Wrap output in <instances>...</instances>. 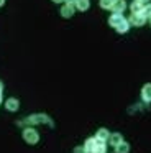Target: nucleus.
<instances>
[{"instance_id":"nucleus-26","label":"nucleus","mask_w":151,"mask_h":153,"mask_svg":"<svg viewBox=\"0 0 151 153\" xmlns=\"http://www.w3.org/2000/svg\"><path fill=\"white\" fill-rule=\"evenodd\" d=\"M150 25H151V18H150Z\"/></svg>"},{"instance_id":"nucleus-24","label":"nucleus","mask_w":151,"mask_h":153,"mask_svg":"<svg viewBox=\"0 0 151 153\" xmlns=\"http://www.w3.org/2000/svg\"><path fill=\"white\" fill-rule=\"evenodd\" d=\"M0 104H2V91H0Z\"/></svg>"},{"instance_id":"nucleus-14","label":"nucleus","mask_w":151,"mask_h":153,"mask_svg":"<svg viewBox=\"0 0 151 153\" xmlns=\"http://www.w3.org/2000/svg\"><path fill=\"white\" fill-rule=\"evenodd\" d=\"M130 152V145L127 142H121L120 145L115 146V153H128Z\"/></svg>"},{"instance_id":"nucleus-10","label":"nucleus","mask_w":151,"mask_h":153,"mask_svg":"<svg viewBox=\"0 0 151 153\" xmlns=\"http://www.w3.org/2000/svg\"><path fill=\"white\" fill-rule=\"evenodd\" d=\"M108 142H110V145L115 148L117 145H120V143L123 142V137H121L120 133H110V137H108Z\"/></svg>"},{"instance_id":"nucleus-5","label":"nucleus","mask_w":151,"mask_h":153,"mask_svg":"<svg viewBox=\"0 0 151 153\" xmlns=\"http://www.w3.org/2000/svg\"><path fill=\"white\" fill-rule=\"evenodd\" d=\"M5 107H7V110H10V112H16V110L20 109L18 99H15V97H10V99H7Z\"/></svg>"},{"instance_id":"nucleus-1","label":"nucleus","mask_w":151,"mask_h":153,"mask_svg":"<svg viewBox=\"0 0 151 153\" xmlns=\"http://www.w3.org/2000/svg\"><path fill=\"white\" fill-rule=\"evenodd\" d=\"M20 123H49V125H53V122H51V119H49L46 114H36V115H30L28 119H25L23 122H20Z\"/></svg>"},{"instance_id":"nucleus-4","label":"nucleus","mask_w":151,"mask_h":153,"mask_svg":"<svg viewBox=\"0 0 151 153\" xmlns=\"http://www.w3.org/2000/svg\"><path fill=\"white\" fill-rule=\"evenodd\" d=\"M125 8H127V2L125 0H113V4H112V8L110 10L113 12V13H123Z\"/></svg>"},{"instance_id":"nucleus-16","label":"nucleus","mask_w":151,"mask_h":153,"mask_svg":"<svg viewBox=\"0 0 151 153\" xmlns=\"http://www.w3.org/2000/svg\"><path fill=\"white\" fill-rule=\"evenodd\" d=\"M128 28H130V23H128V20H123V22H121V23L117 27V28H115V30H117L118 33H127Z\"/></svg>"},{"instance_id":"nucleus-20","label":"nucleus","mask_w":151,"mask_h":153,"mask_svg":"<svg viewBox=\"0 0 151 153\" xmlns=\"http://www.w3.org/2000/svg\"><path fill=\"white\" fill-rule=\"evenodd\" d=\"M135 2H138V4H141V5H148L150 0H135Z\"/></svg>"},{"instance_id":"nucleus-15","label":"nucleus","mask_w":151,"mask_h":153,"mask_svg":"<svg viewBox=\"0 0 151 153\" xmlns=\"http://www.w3.org/2000/svg\"><path fill=\"white\" fill-rule=\"evenodd\" d=\"M143 8H144V5L138 4V2H133V4L130 5V10H131V13H143Z\"/></svg>"},{"instance_id":"nucleus-13","label":"nucleus","mask_w":151,"mask_h":153,"mask_svg":"<svg viewBox=\"0 0 151 153\" xmlns=\"http://www.w3.org/2000/svg\"><path fill=\"white\" fill-rule=\"evenodd\" d=\"M92 153H107V143L97 140V143H95V148H94V152H92Z\"/></svg>"},{"instance_id":"nucleus-22","label":"nucleus","mask_w":151,"mask_h":153,"mask_svg":"<svg viewBox=\"0 0 151 153\" xmlns=\"http://www.w3.org/2000/svg\"><path fill=\"white\" fill-rule=\"evenodd\" d=\"M54 4H61V2H64V0H53Z\"/></svg>"},{"instance_id":"nucleus-6","label":"nucleus","mask_w":151,"mask_h":153,"mask_svg":"<svg viewBox=\"0 0 151 153\" xmlns=\"http://www.w3.org/2000/svg\"><path fill=\"white\" fill-rule=\"evenodd\" d=\"M95 143H97V138H95V137H89V138H85L84 150L87 153H92V152H94V148H95Z\"/></svg>"},{"instance_id":"nucleus-3","label":"nucleus","mask_w":151,"mask_h":153,"mask_svg":"<svg viewBox=\"0 0 151 153\" xmlns=\"http://www.w3.org/2000/svg\"><path fill=\"white\" fill-rule=\"evenodd\" d=\"M146 20H148V18L144 17L143 13H131V17H130V20H128V23L133 25V27H143V25L146 23Z\"/></svg>"},{"instance_id":"nucleus-23","label":"nucleus","mask_w":151,"mask_h":153,"mask_svg":"<svg viewBox=\"0 0 151 153\" xmlns=\"http://www.w3.org/2000/svg\"><path fill=\"white\" fill-rule=\"evenodd\" d=\"M3 4H5V0H0V7H2Z\"/></svg>"},{"instance_id":"nucleus-9","label":"nucleus","mask_w":151,"mask_h":153,"mask_svg":"<svg viewBox=\"0 0 151 153\" xmlns=\"http://www.w3.org/2000/svg\"><path fill=\"white\" fill-rule=\"evenodd\" d=\"M141 99L144 102H151V84H144L141 89Z\"/></svg>"},{"instance_id":"nucleus-18","label":"nucleus","mask_w":151,"mask_h":153,"mask_svg":"<svg viewBox=\"0 0 151 153\" xmlns=\"http://www.w3.org/2000/svg\"><path fill=\"white\" fill-rule=\"evenodd\" d=\"M143 15H144L146 18H151V4L144 5V8H143Z\"/></svg>"},{"instance_id":"nucleus-2","label":"nucleus","mask_w":151,"mask_h":153,"mask_svg":"<svg viewBox=\"0 0 151 153\" xmlns=\"http://www.w3.org/2000/svg\"><path fill=\"white\" fill-rule=\"evenodd\" d=\"M23 140H25L28 145H36L38 140H39V135L33 127H28V128L23 130Z\"/></svg>"},{"instance_id":"nucleus-7","label":"nucleus","mask_w":151,"mask_h":153,"mask_svg":"<svg viewBox=\"0 0 151 153\" xmlns=\"http://www.w3.org/2000/svg\"><path fill=\"white\" fill-rule=\"evenodd\" d=\"M74 12H76V7H74V5L66 4L64 7L61 8V17H64V18H71L72 15H74Z\"/></svg>"},{"instance_id":"nucleus-21","label":"nucleus","mask_w":151,"mask_h":153,"mask_svg":"<svg viewBox=\"0 0 151 153\" xmlns=\"http://www.w3.org/2000/svg\"><path fill=\"white\" fill-rule=\"evenodd\" d=\"M64 4H69V5H74L76 0H64Z\"/></svg>"},{"instance_id":"nucleus-25","label":"nucleus","mask_w":151,"mask_h":153,"mask_svg":"<svg viewBox=\"0 0 151 153\" xmlns=\"http://www.w3.org/2000/svg\"><path fill=\"white\" fill-rule=\"evenodd\" d=\"M2 89H3V84H2V82H0V91H2Z\"/></svg>"},{"instance_id":"nucleus-19","label":"nucleus","mask_w":151,"mask_h":153,"mask_svg":"<svg viewBox=\"0 0 151 153\" xmlns=\"http://www.w3.org/2000/svg\"><path fill=\"white\" fill-rule=\"evenodd\" d=\"M74 153H87V152L84 150V146H76V148H74Z\"/></svg>"},{"instance_id":"nucleus-12","label":"nucleus","mask_w":151,"mask_h":153,"mask_svg":"<svg viewBox=\"0 0 151 153\" xmlns=\"http://www.w3.org/2000/svg\"><path fill=\"white\" fill-rule=\"evenodd\" d=\"M108 137H110V132H108L107 128H98L95 138L100 140V142H108Z\"/></svg>"},{"instance_id":"nucleus-8","label":"nucleus","mask_w":151,"mask_h":153,"mask_svg":"<svg viewBox=\"0 0 151 153\" xmlns=\"http://www.w3.org/2000/svg\"><path fill=\"white\" fill-rule=\"evenodd\" d=\"M123 20H125V18L121 17L120 13H113V15H112L110 18H108V25H110L112 28H117L118 25H120L121 22H123Z\"/></svg>"},{"instance_id":"nucleus-11","label":"nucleus","mask_w":151,"mask_h":153,"mask_svg":"<svg viewBox=\"0 0 151 153\" xmlns=\"http://www.w3.org/2000/svg\"><path fill=\"white\" fill-rule=\"evenodd\" d=\"M74 7L77 8L79 12H85V10H89V7H90V2H89V0H76Z\"/></svg>"},{"instance_id":"nucleus-17","label":"nucleus","mask_w":151,"mask_h":153,"mask_svg":"<svg viewBox=\"0 0 151 153\" xmlns=\"http://www.w3.org/2000/svg\"><path fill=\"white\" fill-rule=\"evenodd\" d=\"M98 4H100L102 8H105V10H110V8H112V4H113V0H100Z\"/></svg>"}]
</instances>
